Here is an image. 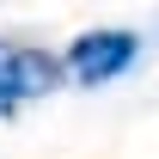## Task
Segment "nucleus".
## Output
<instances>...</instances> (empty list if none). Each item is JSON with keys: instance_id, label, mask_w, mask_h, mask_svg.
I'll list each match as a JSON object with an SVG mask.
<instances>
[{"instance_id": "nucleus-1", "label": "nucleus", "mask_w": 159, "mask_h": 159, "mask_svg": "<svg viewBox=\"0 0 159 159\" xmlns=\"http://www.w3.org/2000/svg\"><path fill=\"white\" fill-rule=\"evenodd\" d=\"M61 80H67L61 55L37 49V43H6L0 37V116H12V104H25V98L55 92Z\"/></svg>"}, {"instance_id": "nucleus-2", "label": "nucleus", "mask_w": 159, "mask_h": 159, "mask_svg": "<svg viewBox=\"0 0 159 159\" xmlns=\"http://www.w3.org/2000/svg\"><path fill=\"white\" fill-rule=\"evenodd\" d=\"M135 61H141V37L135 31H86V37L67 43L61 67H67L80 86H110V80H122Z\"/></svg>"}]
</instances>
